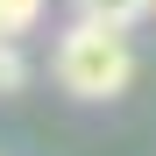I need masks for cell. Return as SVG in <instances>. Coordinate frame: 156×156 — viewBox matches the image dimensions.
Wrapping results in <instances>:
<instances>
[{"instance_id":"5b68a950","label":"cell","mask_w":156,"mask_h":156,"mask_svg":"<svg viewBox=\"0 0 156 156\" xmlns=\"http://www.w3.org/2000/svg\"><path fill=\"white\" fill-rule=\"evenodd\" d=\"M149 14H156V0H149Z\"/></svg>"},{"instance_id":"3957f363","label":"cell","mask_w":156,"mask_h":156,"mask_svg":"<svg viewBox=\"0 0 156 156\" xmlns=\"http://www.w3.org/2000/svg\"><path fill=\"white\" fill-rule=\"evenodd\" d=\"M21 85H29V57L14 50V36H0V99H14Z\"/></svg>"},{"instance_id":"277c9868","label":"cell","mask_w":156,"mask_h":156,"mask_svg":"<svg viewBox=\"0 0 156 156\" xmlns=\"http://www.w3.org/2000/svg\"><path fill=\"white\" fill-rule=\"evenodd\" d=\"M36 21H43V0H0V29L7 36H29Z\"/></svg>"},{"instance_id":"7a4b0ae2","label":"cell","mask_w":156,"mask_h":156,"mask_svg":"<svg viewBox=\"0 0 156 156\" xmlns=\"http://www.w3.org/2000/svg\"><path fill=\"white\" fill-rule=\"evenodd\" d=\"M78 14L85 21H107V29H135L149 14V0H78Z\"/></svg>"},{"instance_id":"8992f818","label":"cell","mask_w":156,"mask_h":156,"mask_svg":"<svg viewBox=\"0 0 156 156\" xmlns=\"http://www.w3.org/2000/svg\"><path fill=\"white\" fill-rule=\"evenodd\" d=\"M0 36H7V29H0Z\"/></svg>"},{"instance_id":"6da1fadb","label":"cell","mask_w":156,"mask_h":156,"mask_svg":"<svg viewBox=\"0 0 156 156\" xmlns=\"http://www.w3.org/2000/svg\"><path fill=\"white\" fill-rule=\"evenodd\" d=\"M50 71H57V85H64L71 99H121L128 85H135L128 29H107V21H85V14H78L71 29L57 36Z\"/></svg>"}]
</instances>
